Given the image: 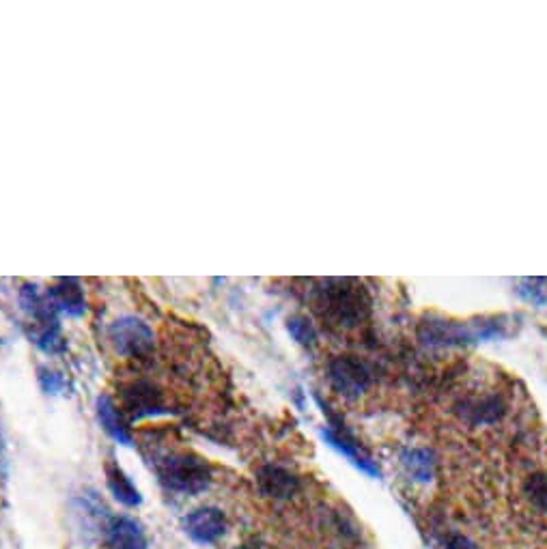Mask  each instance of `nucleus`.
Returning a JSON list of instances; mask_svg holds the SVG:
<instances>
[{
    "label": "nucleus",
    "mask_w": 547,
    "mask_h": 549,
    "mask_svg": "<svg viewBox=\"0 0 547 549\" xmlns=\"http://www.w3.org/2000/svg\"><path fill=\"white\" fill-rule=\"evenodd\" d=\"M369 295L356 280H321L313 293L315 313L328 326L349 330L369 315Z\"/></svg>",
    "instance_id": "nucleus-1"
},
{
    "label": "nucleus",
    "mask_w": 547,
    "mask_h": 549,
    "mask_svg": "<svg viewBox=\"0 0 547 549\" xmlns=\"http://www.w3.org/2000/svg\"><path fill=\"white\" fill-rule=\"evenodd\" d=\"M153 463L158 483L177 496H199L212 485V468L207 461L186 450H166Z\"/></svg>",
    "instance_id": "nucleus-2"
},
{
    "label": "nucleus",
    "mask_w": 547,
    "mask_h": 549,
    "mask_svg": "<svg viewBox=\"0 0 547 549\" xmlns=\"http://www.w3.org/2000/svg\"><path fill=\"white\" fill-rule=\"evenodd\" d=\"M108 341L121 358L145 360L156 349V334L151 326L136 315H123L108 326Z\"/></svg>",
    "instance_id": "nucleus-3"
},
{
    "label": "nucleus",
    "mask_w": 547,
    "mask_h": 549,
    "mask_svg": "<svg viewBox=\"0 0 547 549\" xmlns=\"http://www.w3.org/2000/svg\"><path fill=\"white\" fill-rule=\"evenodd\" d=\"M119 407L123 414L128 416V420H143L171 414L162 388L145 377L130 379V382L121 384Z\"/></svg>",
    "instance_id": "nucleus-4"
},
{
    "label": "nucleus",
    "mask_w": 547,
    "mask_h": 549,
    "mask_svg": "<svg viewBox=\"0 0 547 549\" xmlns=\"http://www.w3.org/2000/svg\"><path fill=\"white\" fill-rule=\"evenodd\" d=\"M328 379L332 388L343 394L347 399H356L369 388L371 384V371L356 356H341L334 358L328 366Z\"/></svg>",
    "instance_id": "nucleus-5"
},
{
    "label": "nucleus",
    "mask_w": 547,
    "mask_h": 549,
    "mask_svg": "<svg viewBox=\"0 0 547 549\" xmlns=\"http://www.w3.org/2000/svg\"><path fill=\"white\" fill-rule=\"evenodd\" d=\"M181 528L199 545H214L227 534V517L216 506H201L181 519Z\"/></svg>",
    "instance_id": "nucleus-6"
},
{
    "label": "nucleus",
    "mask_w": 547,
    "mask_h": 549,
    "mask_svg": "<svg viewBox=\"0 0 547 549\" xmlns=\"http://www.w3.org/2000/svg\"><path fill=\"white\" fill-rule=\"evenodd\" d=\"M102 534L108 549H147V532L130 515H110Z\"/></svg>",
    "instance_id": "nucleus-7"
},
{
    "label": "nucleus",
    "mask_w": 547,
    "mask_h": 549,
    "mask_svg": "<svg viewBox=\"0 0 547 549\" xmlns=\"http://www.w3.org/2000/svg\"><path fill=\"white\" fill-rule=\"evenodd\" d=\"M95 414L100 427L110 435L112 440L121 446H134V433L130 427V420L123 414V410L115 399L108 397V394L97 397Z\"/></svg>",
    "instance_id": "nucleus-8"
},
{
    "label": "nucleus",
    "mask_w": 547,
    "mask_h": 549,
    "mask_svg": "<svg viewBox=\"0 0 547 549\" xmlns=\"http://www.w3.org/2000/svg\"><path fill=\"white\" fill-rule=\"evenodd\" d=\"M18 304L28 321H31V328L61 323L59 311L54 308L48 291H41L37 285H24L18 293Z\"/></svg>",
    "instance_id": "nucleus-9"
},
{
    "label": "nucleus",
    "mask_w": 547,
    "mask_h": 549,
    "mask_svg": "<svg viewBox=\"0 0 547 549\" xmlns=\"http://www.w3.org/2000/svg\"><path fill=\"white\" fill-rule=\"evenodd\" d=\"M50 300L59 315H67L72 319H80L87 315V298L80 280L76 278H59L52 287L46 289Z\"/></svg>",
    "instance_id": "nucleus-10"
},
{
    "label": "nucleus",
    "mask_w": 547,
    "mask_h": 549,
    "mask_svg": "<svg viewBox=\"0 0 547 549\" xmlns=\"http://www.w3.org/2000/svg\"><path fill=\"white\" fill-rule=\"evenodd\" d=\"M257 485L272 500H291L300 491V478L280 466H263L257 472Z\"/></svg>",
    "instance_id": "nucleus-11"
},
{
    "label": "nucleus",
    "mask_w": 547,
    "mask_h": 549,
    "mask_svg": "<svg viewBox=\"0 0 547 549\" xmlns=\"http://www.w3.org/2000/svg\"><path fill=\"white\" fill-rule=\"evenodd\" d=\"M104 474H106L108 491L119 504L128 506V509H136V506L143 504V494H140V489L134 485L130 474L125 472L117 461H112V459L106 461Z\"/></svg>",
    "instance_id": "nucleus-12"
},
{
    "label": "nucleus",
    "mask_w": 547,
    "mask_h": 549,
    "mask_svg": "<svg viewBox=\"0 0 547 549\" xmlns=\"http://www.w3.org/2000/svg\"><path fill=\"white\" fill-rule=\"evenodd\" d=\"M324 438L336 448V450H341V453L345 457L352 459L358 468H362L364 472H369L373 476H380V468L375 466V463L362 453L360 450V444H356L352 438H349V435L341 429V427H330L324 431Z\"/></svg>",
    "instance_id": "nucleus-13"
},
{
    "label": "nucleus",
    "mask_w": 547,
    "mask_h": 549,
    "mask_svg": "<svg viewBox=\"0 0 547 549\" xmlns=\"http://www.w3.org/2000/svg\"><path fill=\"white\" fill-rule=\"evenodd\" d=\"M464 410H466L464 414L472 422H496L504 414V407L498 397H485L481 401L466 403Z\"/></svg>",
    "instance_id": "nucleus-14"
},
{
    "label": "nucleus",
    "mask_w": 547,
    "mask_h": 549,
    "mask_svg": "<svg viewBox=\"0 0 547 549\" xmlns=\"http://www.w3.org/2000/svg\"><path fill=\"white\" fill-rule=\"evenodd\" d=\"M403 466L408 468V472L414 478H418V481H429L433 476V457L429 450H423V448L408 450V453L403 455Z\"/></svg>",
    "instance_id": "nucleus-15"
},
{
    "label": "nucleus",
    "mask_w": 547,
    "mask_h": 549,
    "mask_svg": "<svg viewBox=\"0 0 547 549\" xmlns=\"http://www.w3.org/2000/svg\"><path fill=\"white\" fill-rule=\"evenodd\" d=\"M526 496L532 502L535 509H539L541 513H547V474L537 472L532 474L526 481Z\"/></svg>",
    "instance_id": "nucleus-16"
},
{
    "label": "nucleus",
    "mask_w": 547,
    "mask_h": 549,
    "mask_svg": "<svg viewBox=\"0 0 547 549\" xmlns=\"http://www.w3.org/2000/svg\"><path fill=\"white\" fill-rule=\"evenodd\" d=\"M37 379H39V388L44 390L50 397H56V394H63L67 390V377L59 371H52L48 366H39L37 371Z\"/></svg>",
    "instance_id": "nucleus-17"
},
{
    "label": "nucleus",
    "mask_w": 547,
    "mask_h": 549,
    "mask_svg": "<svg viewBox=\"0 0 547 549\" xmlns=\"http://www.w3.org/2000/svg\"><path fill=\"white\" fill-rule=\"evenodd\" d=\"M289 332L293 339H296L300 345L304 347H311L315 345L317 341V334H315V328L311 326V321H306L304 317H293L289 319Z\"/></svg>",
    "instance_id": "nucleus-18"
},
{
    "label": "nucleus",
    "mask_w": 547,
    "mask_h": 549,
    "mask_svg": "<svg viewBox=\"0 0 547 549\" xmlns=\"http://www.w3.org/2000/svg\"><path fill=\"white\" fill-rule=\"evenodd\" d=\"M444 549H479V545L470 541L468 537H464V534H455V537L448 539Z\"/></svg>",
    "instance_id": "nucleus-19"
},
{
    "label": "nucleus",
    "mask_w": 547,
    "mask_h": 549,
    "mask_svg": "<svg viewBox=\"0 0 547 549\" xmlns=\"http://www.w3.org/2000/svg\"><path fill=\"white\" fill-rule=\"evenodd\" d=\"M235 549H257V547H248V545H244V547H235Z\"/></svg>",
    "instance_id": "nucleus-20"
}]
</instances>
